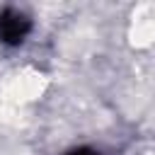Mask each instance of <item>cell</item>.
Segmentation results:
<instances>
[{
	"mask_svg": "<svg viewBox=\"0 0 155 155\" xmlns=\"http://www.w3.org/2000/svg\"><path fill=\"white\" fill-rule=\"evenodd\" d=\"M31 31V19L22 10L7 7L0 15V41L7 46H19Z\"/></svg>",
	"mask_w": 155,
	"mask_h": 155,
	"instance_id": "cell-1",
	"label": "cell"
},
{
	"mask_svg": "<svg viewBox=\"0 0 155 155\" xmlns=\"http://www.w3.org/2000/svg\"><path fill=\"white\" fill-rule=\"evenodd\" d=\"M63 155H102V153L94 150V148H73V150H68Z\"/></svg>",
	"mask_w": 155,
	"mask_h": 155,
	"instance_id": "cell-2",
	"label": "cell"
}]
</instances>
